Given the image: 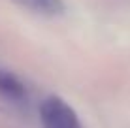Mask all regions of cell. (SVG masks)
Instances as JSON below:
<instances>
[{
    "mask_svg": "<svg viewBox=\"0 0 130 128\" xmlns=\"http://www.w3.org/2000/svg\"><path fill=\"white\" fill-rule=\"evenodd\" d=\"M40 121L43 128H81L77 113L59 96H49L42 102Z\"/></svg>",
    "mask_w": 130,
    "mask_h": 128,
    "instance_id": "6da1fadb",
    "label": "cell"
},
{
    "mask_svg": "<svg viewBox=\"0 0 130 128\" xmlns=\"http://www.w3.org/2000/svg\"><path fill=\"white\" fill-rule=\"evenodd\" d=\"M15 2L19 8L38 13V15H45V17H53V15H60L64 11V2L62 0H11Z\"/></svg>",
    "mask_w": 130,
    "mask_h": 128,
    "instance_id": "7a4b0ae2",
    "label": "cell"
},
{
    "mask_svg": "<svg viewBox=\"0 0 130 128\" xmlns=\"http://www.w3.org/2000/svg\"><path fill=\"white\" fill-rule=\"evenodd\" d=\"M0 94L10 100H25L26 90H25V85L13 74L0 70Z\"/></svg>",
    "mask_w": 130,
    "mask_h": 128,
    "instance_id": "3957f363",
    "label": "cell"
}]
</instances>
